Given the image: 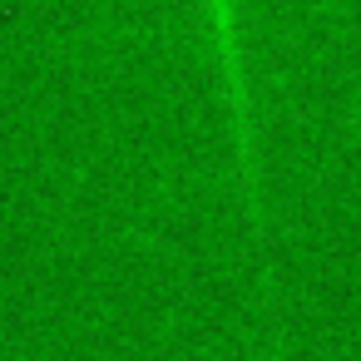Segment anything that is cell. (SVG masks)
Instances as JSON below:
<instances>
[{
    "label": "cell",
    "mask_w": 361,
    "mask_h": 361,
    "mask_svg": "<svg viewBox=\"0 0 361 361\" xmlns=\"http://www.w3.org/2000/svg\"><path fill=\"white\" fill-rule=\"evenodd\" d=\"M208 16H213L218 65H223V80H228V90H233L238 149H243V159H247V85H243V55H238V16H233V0H208Z\"/></svg>",
    "instance_id": "1"
}]
</instances>
